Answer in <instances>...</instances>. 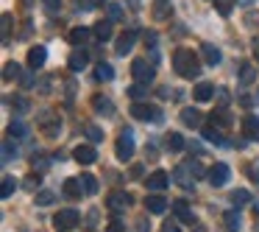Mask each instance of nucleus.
I'll return each instance as SVG.
<instances>
[{"instance_id":"37","label":"nucleus","mask_w":259,"mask_h":232,"mask_svg":"<svg viewBox=\"0 0 259 232\" xmlns=\"http://www.w3.org/2000/svg\"><path fill=\"white\" fill-rule=\"evenodd\" d=\"M31 168H34L36 174H42V171L51 168V159H48L45 154H34V159H31Z\"/></svg>"},{"instance_id":"54","label":"nucleus","mask_w":259,"mask_h":232,"mask_svg":"<svg viewBox=\"0 0 259 232\" xmlns=\"http://www.w3.org/2000/svg\"><path fill=\"white\" fill-rule=\"evenodd\" d=\"M20 84H23L25 90H28V87L34 84V76H31V73H23V76H20Z\"/></svg>"},{"instance_id":"42","label":"nucleus","mask_w":259,"mask_h":232,"mask_svg":"<svg viewBox=\"0 0 259 232\" xmlns=\"http://www.w3.org/2000/svg\"><path fill=\"white\" fill-rule=\"evenodd\" d=\"M81 182H84V190H87V196H92V193H98V179L92 174H84L81 176Z\"/></svg>"},{"instance_id":"36","label":"nucleus","mask_w":259,"mask_h":232,"mask_svg":"<svg viewBox=\"0 0 259 232\" xmlns=\"http://www.w3.org/2000/svg\"><path fill=\"white\" fill-rule=\"evenodd\" d=\"M14 190H17V179H14V176H3V185H0V196L9 198Z\"/></svg>"},{"instance_id":"35","label":"nucleus","mask_w":259,"mask_h":232,"mask_svg":"<svg viewBox=\"0 0 259 232\" xmlns=\"http://www.w3.org/2000/svg\"><path fill=\"white\" fill-rule=\"evenodd\" d=\"M12 159H17V146L12 137H6L3 140V162H12Z\"/></svg>"},{"instance_id":"61","label":"nucleus","mask_w":259,"mask_h":232,"mask_svg":"<svg viewBox=\"0 0 259 232\" xmlns=\"http://www.w3.org/2000/svg\"><path fill=\"white\" fill-rule=\"evenodd\" d=\"M23 3H25V6H31V0H23Z\"/></svg>"},{"instance_id":"45","label":"nucleus","mask_w":259,"mask_h":232,"mask_svg":"<svg viewBox=\"0 0 259 232\" xmlns=\"http://www.w3.org/2000/svg\"><path fill=\"white\" fill-rule=\"evenodd\" d=\"M106 0H78L75 6H78V12H92V9H98V6H103Z\"/></svg>"},{"instance_id":"58","label":"nucleus","mask_w":259,"mask_h":232,"mask_svg":"<svg viewBox=\"0 0 259 232\" xmlns=\"http://www.w3.org/2000/svg\"><path fill=\"white\" fill-rule=\"evenodd\" d=\"M140 232H151V224H148V218L140 221Z\"/></svg>"},{"instance_id":"62","label":"nucleus","mask_w":259,"mask_h":232,"mask_svg":"<svg viewBox=\"0 0 259 232\" xmlns=\"http://www.w3.org/2000/svg\"><path fill=\"white\" fill-rule=\"evenodd\" d=\"M256 232H259V224H256Z\"/></svg>"},{"instance_id":"14","label":"nucleus","mask_w":259,"mask_h":232,"mask_svg":"<svg viewBox=\"0 0 259 232\" xmlns=\"http://www.w3.org/2000/svg\"><path fill=\"white\" fill-rule=\"evenodd\" d=\"M62 190H64V196H67V198H81V196L87 193L81 176H70V179H64V187H62Z\"/></svg>"},{"instance_id":"59","label":"nucleus","mask_w":259,"mask_h":232,"mask_svg":"<svg viewBox=\"0 0 259 232\" xmlns=\"http://www.w3.org/2000/svg\"><path fill=\"white\" fill-rule=\"evenodd\" d=\"M253 56L259 59V37H256V40H253Z\"/></svg>"},{"instance_id":"32","label":"nucleus","mask_w":259,"mask_h":232,"mask_svg":"<svg viewBox=\"0 0 259 232\" xmlns=\"http://www.w3.org/2000/svg\"><path fill=\"white\" fill-rule=\"evenodd\" d=\"M106 14H109V20H112V23H120V20L125 17L123 6H120V3H114V0H109V3H106Z\"/></svg>"},{"instance_id":"30","label":"nucleus","mask_w":259,"mask_h":232,"mask_svg":"<svg viewBox=\"0 0 259 232\" xmlns=\"http://www.w3.org/2000/svg\"><path fill=\"white\" fill-rule=\"evenodd\" d=\"M114 79V68L109 62H98L95 68V81H112Z\"/></svg>"},{"instance_id":"44","label":"nucleus","mask_w":259,"mask_h":232,"mask_svg":"<svg viewBox=\"0 0 259 232\" xmlns=\"http://www.w3.org/2000/svg\"><path fill=\"white\" fill-rule=\"evenodd\" d=\"M84 131H87V137H90V143H101L103 140V131L98 129V126H92V123H87Z\"/></svg>"},{"instance_id":"52","label":"nucleus","mask_w":259,"mask_h":232,"mask_svg":"<svg viewBox=\"0 0 259 232\" xmlns=\"http://www.w3.org/2000/svg\"><path fill=\"white\" fill-rule=\"evenodd\" d=\"M51 84H53L51 79H39V81H36V87H39L42 95H48V92H51Z\"/></svg>"},{"instance_id":"16","label":"nucleus","mask_w":259,"mask_h":232,"mask_svg":"<svg viewBox=\"0 0 259 232\" xmlns=\"http://www.w3.org/2000/svg\"><path fill=\"white\" fill-rule=\"evenodd\" d=\"M73 159H75V162H81V165H92L98 159V154H95V148H92V146H75L73 148Z\"/></svg>"},{"instance_id":"20","label":"nucleus","mask_w":259,"mask_h":232,"mask_svg":"<svg viewBox=\"0 0 259 232\" xmlns=\"http://www.w3.org/2000/svg\"><path fill=\"white\" fill-rule=\"evenodd\" d=\"M167 198H164V196H159V193H151V196H148L145 198V207H148V213H164V210H167Z\"/></svg>"},{"instance_id":"24","label":"nucleus","mask_w":259,"mask_h":232,"mask_svg":"<svg viewBox=\"0 0 259 232\" xmlns=\"http://www.w3.org/2000/svg\"><path fill=\"white\" fill-rule=\"evenodd\" d=\"M209 120H212V126H231V123H234V118H231V112H229L226 107L214 109L212 118H209Z\"/></svg>"},{"instance_id":"60","label":"nucleus","mask_w":259,"mask_h":232,"mask_svg":"<svg viewBox=\"0 0 259 232\" xmlns=\"http://www.w3.org/2000/svg\"><path fill=\"white\" fill-rule=\"evenodd\" d=\"M253 215H256V218H259V204H253Z\"/></svg>"},{"instance_id":"41","label":"nucleus","mask_w":259,"mask_h":232,"mask_svg":"<svg viewBox=\"0 0 259 232\" xmlns=\"http://www.w3.org/2000/svg\"><path fill=\"white\" fill-rule=\"evenodd\" d=\"M56 202V193L53 190H39L36 193V204H39V207H48V204H53Z\"/></svg>"},{"instance_id":"57","label":"nucleus","mask_w":259,"mask_h":232,"mask_svg":"<svg viewBox=\"0 0 259 232\" xmlns=\"http://www.w3.org/2000/svg\"><path fill=\"white\" fill-rule=\"evenodd\" d=\"M245 171H248V176H251V182H256V185H259V171L253 168V165H248Z\"/></svg>"},{"instance_id":"25","label":"nucleus","mask_w":259,"mask_h":232,"mask_svg":"<svg viewBox=\"0 0 259 232\" xmlns=\"http://www.w3.org/2000/svg\"><path fill=\"white\" fill-rule=\"evenodd\" d=\"M92 34H95L98 42H106L112 40V20H103V23H95V28H92Z\"/></svg>"},{"instance_id":"49","label":"nucleus","mask_w":259,"mask_h":232,"mask_svg":"<svg viewBox=\"0 0 259 232\" xmlns=\"http://www.w3.org/2000/svg\"><path fill=\"white\" fill-rule=\"evenodd\" d=\"M106 232H128V229H125V224L120 218H112V221H109V226H106Z\"/></svg>"},{"instance_id":"22","label":"nucleus","mask_w":259,"mask_h":232,"mask_svg":"<svg viewBox=\"0 0 259 232\" xmlns=\"http://www.w3.org/2000/svg\"><path fill=\"white\" fill-rule=\"evenodd\" d=\"M201 53H203V62H206L209 68H214V64H220V59H223V53H220V48H214V45H201Z\"/></svg>"},{"instance_id":"34","label":"nucleus","mask_w":259,"mask_h":232,"mask_svg":"<svg viewBox=\"0 0 259 232\" xmlns=\"http://www.w3.org/2000/svg\"><path fill=\"white\" fill-rule=\"evenodd\" d=\"M20 76H23V68H20L17 62H6V68H3V81L20 79Z\"/></svg>"},{"instance_id":"26","label":"nucleus","mask_w":259,"mask_h":232,"mask_svg":"<svg viewBox=\"0 0 259 232\" xmlns=\"http://www.w3.org/2000/svg\"><path fill=\"white\" fill-rule=\"evenodd\" d=\"M214 92H218V87H212L209 81H201V84L195 87V101H212Z\"/></svg>"},{"instance_id":"43","label":"nucleus","mask_w":259,"mask_h":232,"mask_svg":"<svg viewBox=\"0 0 259 232\" xmlns=\"http://www.w3.org/2000/svg\"><path fill=\"white\" fill-rule=\"evenodd\" d=\"M212 3H214V9H218L223 17H229L231 9H234V0H212Z\"/></svg>"},{"instance_id":"9","label":"nucleus","mask_w":259,"mask_h":232,"mask_svg":"<svg viewBox=\"0 0 259 232\" xmlns=\"http://www.w3.org/2000/svg\"><path fill=\"white\" fill-rule=\"evenodd\" d=\"M192 171H190V165H179V168L173 171V179H176V185L179 187H184V190H195V179H192Z\"/></svg>"},{"instance_id":"19","label":"nucleus","mask_w":259,"mask_h":232,"mask_svg":"<svg viewBox=\"0 0 259 232\" xmlns=\"http://www.w3.org/2000/svg\"><path fill=\"white\" fill-rule=\"evenodd\" d=\"M181 123H184V126H190V129H198V126L203 123V115L198 112V109L187 107V109H181Z\"/></svg>"},{"instance_id":"53","label":"nucleus","mask_w":259,"mask_h":232,"mask_svg":"<svg viewBox=\"0 0 259 232\" xmlns=\"http://www.w3.org/2000/svg\"><path fill=\"white\" fill-rule=\"evenodd\" d=\"M214 95H218V101L223 104V107H226V104H229V98H231V95H229V90H226V87H218V92H214Z\"/></svg>"},{"instance_id":"27","label":"nucleus","mask_w":259,"mask_h":232,"mask_svg":"<svg viewBox=\"0 0 259 232\" xmlns=\"http://www.w3.org/2000/svg\"><path fill=\"white\" fill-rule=\"evenodd\" d=\"M253 81H256V68L248 64V62H242L240 64V84L248 87V84H253Z\"/></svg>"},{"instance_id":"5","label":"nucleus","mask_w":259,"mask_h":232,"mask_svg":"<svg viewBox=\"0 0 259 232\" xmlns=\"http://www.w3.org/2000/svg\"><path fill=\"white\" fill-rule=\"evenodd\" d=\"M131 76H134V81H140V84H151L153 76H156V68H153V62H148V59H137V62L131 64Z\"/></svg>"},{"instance_id":"10","label":"nucleus","mask_w":259,"mask_h":232,"mask_svg":"<svg viewBox=\"0 0 259 232\" xmlns=\"http://www.w3.org/2000/svg\"><path fill=\"white\" fill-rule=\"evenodd\" d=\"M128 204H131V193H125V190H112V193H109L106 207L112 210V213H123Z\"/></svg>"},{"instance_id":"31","label":"nucleus","mask_w":259,"mask_h":232,"mask_svg":"<svg viewBox=\"0 0 259 232\" xmlns=\"http://www.w3.org/2000/svg\"><path fill=\"white\" fill-rule=\"evenodd\" d=\"M145 42H148V51H151V62L156 64L159 62V37H156V31H145Z\"/></svg>"},{"instance_id":"48","label":"nucleus","mask_w":259,"mask_h":232,"mask_svg":"<svg viewBox=\"0 0 259 232\" xmlns=\"http://www.w3.org/2000/svg\"><path fill=\"white\" fill-rule=\"evenodd\" d=\"M12 107H14V109H20V112H28V109H31V101H28L25 95H17V98L12 101Z\"/></svg>"},{"instance_id":"21","label":"nucleus","mask_w":259,"mask_h":232,"mask_svg":"<svg viewBox=\"0 0 259 232\" xmlns=\"http://www.w3.org/2000/svg\"><path fill=\"white\" fill-rule=\"evenodd\" d=\"M92 107H95L98 115H106V118H112V115H114V104L109 101L106 95H92Z\"/></svg>"},{"instance_id":"47","label":"nucleus","mask_w":259,"mask_h":232,"mask_svg":"<svg viewBox=\"0 0 259 232\" xmlns=\"http://www.w3.org/2000/svg\"><path fill=\"white\" fill-rule=\"evenodd\" d=\"M226 226H229V229H240V213L229 210V213H226Z\"/></svg>"},{"instance_id":"46","label":"nucleus","mask_w":259,"mask_h":232,"mask_svg":"<svg viewBox=\"0 0 259 232\" xmlns=\"http://www.w3.org/2000/svg\"><path fill=\"white\" fill-rule=\"evenodd\" d=\"M39 185H42L39 174H31V176H25V190H31V193H39Z\"/></svg>"},{"instance_id":"13","label":"nucleus","mask_w":259,"mask_h":232,"mask_svg":"<svg viewBox=\"0 0 259 232\" xmlns=\"http://www.w3.org/2000/svg\"><path fill=\"white\" fill-rule=\"evenodd\" d=\"M242 135L251 143L259 140V115H245V118H242Z\"/></svg>"},{"instance_id":"7","label":"nucleus","mask_w":259,"mask_h":232,"mask_svg":"<svg viewBox=\"0 0 259 232\" xmlns=\"http://www.w3.org/2000/svg\"><path fill=\"white\" fill-rule=\"evenodd\" d=\"M137 37H140V31H137V28L123 31V34L117 37V48H114V53H117V56H125V53H131V48H134Z\"/></svg>"},{"instance_id":"33","label":"nucleus","mask_w":259,"mask_h":232,"mask_svg":"<svg viewBox=\"0 0 259 232\" xmlns=\"http://www.w3.org/2000/svg\"><path fill=\"white\" fill-rule=\"evenodd\" d=\"M229 202L234 204L237 210H240V207H245V204L251 202V193H248V190H234V193L229 196Z\"/></svg>"},{"instance_id":"8","label":"nucleus","mask_w":259,"mask_h":232,"mask_svg":"<svg viewBox=\"0 0 259 232\" xmlns=\"http://www.w3.org/2000/svg\"><path fill=\"white\" fill-rule=\"evenodd\" d=\"M229 174H231V171H229V165H226V162H214L212 168H209V185H212V187H223L226 182H229Z\"/></svg>"},{"instance_id":"28","label":"nucleus","mask_w":259,"mask_h":232,"mask_svg":"<svg viewBox=\"0 0 259 232\" xmlns=\"http://www.w3.org/2000/svg\"><path fill=\"white\" fill-rule=\"evenodd\" d=\"M87 42H90V28H73V31H70V45L84 48Z\"/></svg>"},{"instance_id":"18","label":"nucleus","mask_w":259,"mask_h":232,"mask_svg":"<svg viewBox=\"0 0 259 232\" xmlns=\"http://www.w3.org/2000/svg\"><path fill=\"white\" fill-rule=\"evenodd\" d=\"M45 59H48V48H45V45H34V48L28 51V68H31V70L42 68V64H45Z\"/></svg>"},{"instance_id":"11","label":"nucleus","mask_w":259,"mask_h":232,"mask_svg":"<svg viewBox=\"0 0 259 232\" xmlns=\"http://www.w3.org/2000/svg\"><path fill=\"white\" fill-rule=\"evenodd\" d=\"M170 207H173V215L181 221V224H195V221H192V210H190V204H187L184 198H173Z\"/></svg>"},{"instance_id":"39","label":"nucleus","mask_w":259,"mask_h":232,"mask_svg":"<svg viewBox=\"0 0 259 232\" xmlns=\"http://www.w3.org/2000/svg\"><path fill=\"white\" fill-rule=\"evenodd\" d=\"M128 95L134 98V101H142V98L148 95V84H140V81H134V84L128 87Z\"/></svg>"},{"instance_id":"50","label":"nucleus","mask_w":259,"mask_h":232,"mask_svg":"<svg viewBox=\"0 0 259 232\" xmlns=\"http://www.w3.org/2000/svg\"><path fill=\"white\" fill-rule=\"evenodd\" d=\"M42 3H45V9H48L51 14H59V12H62V0H42Z\"/></svg>"},{"instance_id":"51","label":"nucleus","mask_w":259,"mask_h":232,"mask_svg":"<svg viewBox=\"0 0 259 232\" xmlns=\"http://www.w3.org/2000/svg\"><path fill=\"white\" fill-rule=\"evenodd\" d=\"M187 165H190V171H192V174H195V176H209V171H203V165L198 162V159H195V162H192V159H190V162H187Z\"/></svg>"},{"instance_id":"6","label":"nucleus","mask_w":259,"mask_h":232,"mask_svg":"<svg viewBox=\"0 0 259 232\" xmlns=\"http://www.w3.org/2000/svg\"><path fill=\"white\" fill-rule=\"evenodd\" d=\"M75 224H78V210H59L53 215V229L56 232H70Z\"/></svg>"},{"instance_id":"12","label":"nucleus","mask_w":259,"mask_h":232,"mask_svg":"<svg viewBox=\"0 0 259 232\" xmlns=\"http://www.w3.org/2000/svg\"><path fill=\"white\" fill-rule=\"evenodd\" d=\"M151 14H153V20H156V23H164V20L173 17V3H170V0H153Z\"/></svg>"},{"instance_id":"29","label":"nucleus","mask_w":259,"mask_h":232,"mask_svg":"<svg viewBox=\"0 0 259 232\" xmlns=\"http://www.w3.org/2000/svg\"><path fill=\"white\" fill-rule=\"evenodd\" d=\"M9 137H12V140H25V137H28V129H25L23 120H12V123H9Z\"/></svg>"},{"instance_id":"3","label":"nucleus","mask_w":259,"mask_h":232,"mask_svg":"<svg viewBox=\"0 0 259 232\" xmlns=\"http://www.w3.org/2000/svg\"><path fill=\"white\" fill-rule=\"evenodd\" d=\"M128 112H131V118L145 120V123H162V120H164L162 109H159V107H151V104H142V101H134Z\"/></svg>"},{"instance_id":"15","label":"nucleus","mask_w":259,"mask_h":232,"mask_svg":"<svg viewBox=\"0 0 259 232\" xmlns=\"http://www.w3.org/2000/svg\"><path fill=\"white\" fill-rule=\"evenodd\" d=\"M87 62H90L87 51H84V48H75V51L70 53V59H67V68L73 70V73H81V70L87 68Z\"/></svg>"},{"instance_id":"4","label":"nucleus","mask_w":259,"mask_h":232,"mask_svg":"<svg viewBox=\"0 0 259 232\" xmlns=\"http://www.w3.org/2000/svg\"><path fill=\"white\" fill-rule=\"evenodd\" d=\"M134 148H137L134 131H131V129H123V131H120V137H117V146H114L117 159H120V162H128V159L134 157Z\"/></svg>"},{"instance_id":"55","label":"nucleus","mask_w":259,"mask_h":232,"mask_svg":"<svg viewBox=\"0 0 259 232\" xmlns=\"http://www.w3.org/2000/svg\"><path fill=\"white\" fill-rule=\"evenodd\" d=\"M256 20H259V14H256V12H248V14H245V25H251V28L256 25Z\"/></svg>"},{"instance_id":"56","label":"nucleus","mask_w":259,"mask_h":232,"mask_svg":"<svg viewBox=\"0 0 259 232\" xmlns=\"http://www.w3.org/2000/svg\"><path fill=\"white\" fill-rule=\"evenodd\" d=\"M162 232H179V224H173V221H164V224H162Z\"/></svg>"},{"instance_id":"40","label":"nucleus","mask_w":259,"mask_h":232,"mask_svg":"<svg viewBox=\"0 0 259 232\" xmlns=\"http://www.w3.org/2000/svg\"><path fill=\"white\" fill-rule=\"evenodd\" d=\"M0 28H3V45H9V42H12V14H3Z\"/></svg>"},{"instance_id":"38","label":"nucleus","mask_w":259,"mask_h":232,"mask_svg":"<svg viewBox=\"0 0 259 232\" xmlns=\"http://www.w3.org/2000/svg\"><path fill=\"white\" fill-rule=\"evenodd\" d=\"M167 148H170V151H176V154L184 151V137L176 135V131H170V135H167Z\"/></svg>"},{"instance_id":"23","label":"nucleus","mask_w":259,"mask_h":232,"mask_svg":"<svg viewBox=\"0 0 259 232\" xmlns=\"http://www.w3.org/2000/svg\"><path fill=\"white\" fill-rule=\"evenodd\" d=\"M201 135H203V140H206V143H214V146H229V140H226V137L220 135L218 126H206V129H203Z\"/></svg>"},{"instance_id":"2","label":"nucleus","mask_w":259,"mask_h":232,"mask_svg":"<svg viewBox=\"0 0 259 232\" xmlns=\"http://www.w3.org/2000/svg\"><path fill=\"white\" fill-rule=\"evenodd\" d=\"M36 126H39V131L45 137H59L62 135V115L56 109H42L36 115Z\"/></svg>"},{"instance_id":"17","label":"nucleus","mask_w":259,"mask_h":232,"mask_svg":"<svg viewBox=\"0 0 259 232\" xmlns=\"http://www.w3.org/2000/svg\"><path fill=\"white\" fill-rule=\"evenodd\" d=\"M145 185H148V190H156L159 193V190H164V187L170 185V176L164 174V171H153V174L145 179Z\"/></svg>"},{"instance_id":"1","label":"nucleus","mask_w":259,"mask_h":232,"mask_svg":"<svg viewBox=\"0 0 259 232\" xmlns=\"http://www.w3.org/2000/svg\"><path fill=\"white\" fill-rule=\"evenodd\" d=\"M173 68L181 79H198L201 76V62H198V56L190 48H179L173 53Z\"/></svg>"}]
</instances>
